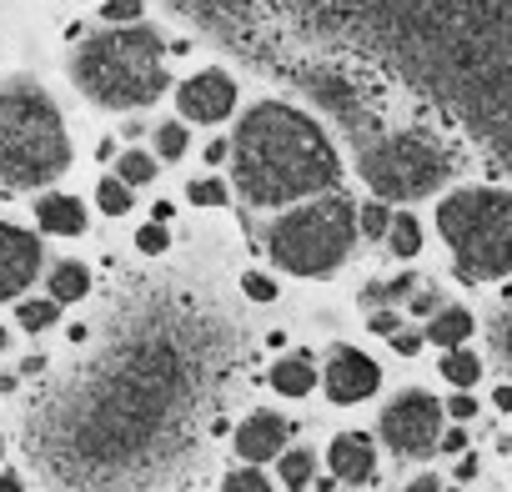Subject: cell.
Returning <instances> with one entry per match:
<instances>
[{
  "label": "cell",
  "mask_w": 512,
  "mask_h": 492,
  "mask_svg": "<svg viewBox=\"0 0 512 492\" xmlns=\"http://www.w3.org/2000/svg\"><path fill=\"white\" fill-rule=\"evenodd\" d=\"M437 447H442V452H462V447H467V432H462V427H452V432H442V437H437Z\"/></svg>",
  "instance_id": "cell-33"
},
{
  "label": "cell",
  "mask_w": 512,
  "mask_h": 492,
  "mask_svg": "<svg viewBox=\"0 0 512 492\" xmlns=\"http://www.w3.org/2000/svg\"><path fill=\"white\" fill-rule=\"evenodd\" d=\"M0 452H6V442H0Z\"/></svg>",
  "instance_id": "cell-42"
},
{
  "label": "cell",
  "mask_w": 512,
  "mask_h": 492,
  "mask_svg": "<svg viewBox=\"0 0 512 492\" xmlns=\"http://www.w3.org/2000/svg\"><path fill=\"white\" fill-rule=\"evenodd\" d=\"M101 16H106V26H136V16H141V0H106Z\"/></svg>",
  "instance_id": "cell-27"
},
{
  "label": "cell",
  "mask_w": 512,
  "mask_h": 492,
  "mask_svg": "<svg viewBox=\"0 0 512 492\" xmlns=\"http://www.w3.org/2000/svg\"><path fill=\"white\" fill-rule=\"evenodd\" d=\"M41 277V241L26 226L0 221V302H16Z\"/></svg>",
  "instance_id": "cell-9"
},
{
  "label": "cell",
  "mask_w": 512,
  "mask_h": 492,
  "mask_svg": "<svg viewBox=\"0 0 512 492\" xmlns=\"http://www.w3.org/2000/svg\"><path fill=\"white\" fill-rule=\"evenodd\" d=\"M387 226H392V211H387L382 201H367V206L357 211V231H362V236L382 241V236H387Z\"/></svg>",
  "instance_id": "cell-22"
},
{
  "label": "cell",
  "mask_w": 512,
  "mask_h": 492,
  "mask_svg": "<svg viewBox=\"0 0 512 492\" xmlns=\"http://www.w3.org/2000/svg\"><path fill=\"white\" fill-rule=\"evenodd\" d=\"M442 377H447L452 387H472V382L482 377V362H477L472 352L452 347V352H447V362H442Z\"/></svg>",
  "instance_id": "cell-19"
},
{
  "label": "cell",
  "mask_w": 512,
  "mask_h": 492,
  "mask_svg": "<svg viewBox=\"0 0 512 492\" xmlns=\"http://www.w3.org/2000/svg\"><path fill=\"white\" fill-rule=\"evenodd\" d=\"M186 196H191L196 206H226V196H231V191H226V181L206 176V181H191V186H186Z\"/></svg>",
  "instance_id": "cell-24"
},
{
  "label": "cell",
  "mask_w": 512,
  "mask_h": 492,
  "mask_svg": "<svg viewBox=\"0 0 512 492\" xmlns=\"http://www.w3.org/2000/svg\"><path fill=\"white\" fill-rule=\"evenodd\" d=\"M452 176V161L437 141H427L422 131H397L382 136L362 151V181L382 196V201H417L432 196L442 181Z\"/></svg>",
  "instance_id": "cell-6"
},
{
  "label": "cell",
  "mask_w": 512,
  "mask_h": 492,
  "mask_svg": "<svg viewBox=\"0 0 512 492\" xmlns=\"http://www.w3.org/2000/svg\"><path fill=\"white\" fill-rule=\"evenodd\" d=\"M352 241H357V206L347 196H317L272 221L267 252L292 277H327L347 262Z\"/></svg>",
  "instance_id": "cell-5"
},
{
  "label": "cell",
  "mask_w": 512,
  "mask_h": 492,
  "mask_svg": "<svg viewBox=\"0 0 512 492\" xmlns=\"http://www.w3.org/2000/svg\"><path fill=\"white\" fill-rule=\"evenodd\" d=\"M91 292V272L81 262H61L51 272V302H81Z\"/></svg>",
  "instance_id": "cell-16"
},
{
  "label": "cell",
  "mask_w": 512,
  "mask_h": 492,
  "mask_svg": "<svg viewBox=\"0 0 512 492\" xmlns=\"http://www.w3.org/2000/svg\"><path fill=\"white\" fill-rule=\"evenodd\" d=\"M0 492H21V477H16V472H6V477H0Z\"/></svg>",
  "instance_id": "cell-40"
},
{
  "label": "cell",
  "mask_w": 512,
  "mask_h": 492,
  "mask_svg": "<svg viewBox=\"0 0 512 492\" xmlns=\"http://www.w3.org/2000/svg\"><path fill=\"white\" fill-rule=\"evenodd\" d=\"M26 332H46L56 322V302H21V317H16Z\"/></svg>",
  "instance_id": "cell-25"
},
{
  "label": "cell",
  "mask_w": 512,
  "mask_h": 492,
  "mask_svg": "<svg viewBox=\"0 0 512 492\" xmlns=\"http://www.w3.org/2000/svg\"><path fill=\"white\" fill-rule=\"evenodd\" d=\"M392 347H397L402 357H412V352L422 347V337H417V332H392Z\"/></svg>",
  "instance_id": "cell-32"
},
{
  "label": "cell",
  "mask_w": 512,
  "mask_h": 492,
  "mask_svg": "<svg viewBox=\"0 0 512 492\" xmlns=\"http://www.w3.org/2000/svg\"><path fill=\"white\" fill-rule=\"evenodd\" d=\"M492 402H497L502 412H512V387H497V397H492Z\"/></svg>",
  "instance_id": "cell-39"
},
{
  "label": "cell",
  "mask_w": 512,
  "mask_h": 492,
  "mask_svg": "<svg viewBox=\"0 0 512 492\" xmlns=\"http://www.w3.org/2000/svg\"><path fill=\"white\" fill-rule=\"evenodd\" d=\"M136 246H141L146 257H161L166 246H171V236H166V226H161V221H151V226H141V231H136Z\"/></svg>",
  "instance_id": "cell-28"
},
{
  "label": "cell",
  "mask_w": 512,
  "mask_h": 492,
  "mask_svg": "<svg viewBox=\"0 0 512 492\" xmlns=\"http://www.w3.org/2000/svg\"><path fill=\"white\" fill-rule=\"evenodd\" d=\"M66 166H71V136L51 91L31 76L6 81L0 86V186L36 191L66 176Z\"/></svg>",
  "instance_id": "cell-3"
},
{
  "label": "cell",
  "mask_w": 512,
  "mask_h": 492,
  "mask_svg": "<svg viewBox=\"0 0 512 492\" xmlns=\"http://www.w3.org/2000/svg\"><path fill=\"white\" fill-rule=\"evenodd\" d=\"M176 106H181L186 121L216 126V121H226L236 111V81L226 71H196V76H186L176 86Z\"/></svg>",
  "instance_id": "cell-8"
},
{
  "label": "cell",
  "mask_w": 512,
  "mask_h": 492,
  "mask_svg": "<svg viewBox=\"0 0 512 492\" xmlns=\"http://www.w3.org/2000/svg\"><path fill=\"white\" fill-rule=\"evenodd\" d=\"M226 156H231L241 201L267 206V211L307 201V196H327L342 176V161H337V146L327 141V131L287 101L251 106L236 121Z\"/></svg>",
  "instance_id": "cell-1"
},
{
  "label": "cell",
  "mask_w": 512,
  "mask_h": 492,
  "mask_svg": "<svg viewBox=\"0 0 512 492\" xmlns=\"http://www.w3.org/2000/svg\"><path fill=\"white\" fill-rule=\"evenodd\" d=\"M492 342H497V352H502V362L512 367V317H507V322L497 327V337H492Z\"/></svg>",
  "instance_id": "cell-31"
},
{
  "label": "cell",
  "mask_w": 512,
  "mask_h": 492,
  "mask_svg": "<svg viewBox=\"0 0 512 492\" xmlns=\"http://www.w3.org/2000/svg\"><path fill=\"white\" fill-rule=\"evenodd\" d=\"M447 412H452V417H457V422H467V417H472V412H477V402H472V397H467V392H457V397H452V402H447Z\"/></svg>",
  "instance_id": "cell-30"
},
{
  "label": "cell",
  "mask_w": 512,
  "mask_h": 492,
  "mask_svg": "<svg viewBox=\"0 0 512 492\" xmlns=\"http://www.w3.org/2000/svg\"><path fill=\"white\" fill-rule=\"evenodd\" d=\"M377 387H382V372H377V362L367 352H357V347H337L332 352V362H327V397L337 407L367 402Z\"/></svg>",
  "instance_id": "cell-10"
},
{
  "label": "cell",
  "mask_w": 512,
  "mask_h": 492,
  "mask_svg": "<svg viewBox=\"0 0 512 492\" xmlns=\"http://www.w3.org/2000/svg\"><path fill=\"white\" fill-rule=\"evenodd\" d=\"M0 347H6V327H0Z\"/></svg>",
  "instance_id": "cell-41"
},
{
  "label": "cell",
  "mask_w": 512,
  "mask_h": 492,
  "mask_svg": "<svg viewBox=\"0 0 512 492\" xmlns=\"http://www.w3.org/2000/svg\"><path fill=\"white\" fill-rule=\"evenodd\" d=\"M437 231L452 246L457 277L492 282L512 272V196L467 186L437 206Z\"/></svg>",
  "instance_id": "cell-4"
},
{
  "label": "cell",
  "mask_w": 512,
  "mask_h": 492,
  "mask_svg": "<svg viewBox=\"0 0 512 492\" xmlns=\"http://www.w3.org/2000/svg\"><path fill=\"white\" fill-rule=\"evenodd\" d=\"M367 327H372V332H382V337H392V332H397V312H377Z\"/></svg>",
  "instance_id": "cell-34"
},
{
  "label": "cell",
  "mask_w": 512,
  "mask_h": 492,
  "mask_svg": "<svg viewBox=\"0 0 512 492\" xmlns=\"http://www.w3.org/2000/svg\"><path fill=\"white\" fill-rule=\"evenodd\" d=\"M312 477H317V457H312V452H282V482H287L292 492L312 487Z\"/></svg>",
  "instance_id": "cell-20"
},
{
  "label": "cell",
  "mask_w": 512,
  "mask_h": 492,
  "mask_svg": "<svg viewBox=\"0 0 512 492\" xmlns=\"http://www.w3.org/2000/svg\"><path fill=\"white\" fill-rule=\"evenodd\" d=\"M437 437H442V402L427 392H402L382 412V442L397 457H427L437 452Z\"/></svg>",
  "instance_id": "cell-7"
},
{
  "label": "cell",
  "mask_w": 512,
  "mask_h": 492,
  "mask_svg": "<svg viewBox=\"0 0 512 492\" xmlns=\"http://www.w3.org/2000/svg\"><path fill=\"white\" fill-rule=\"evenodd\" d=\"M151 221H161V226H166V221H171V201H156V211H151Z\"/></svg>",
  "instance_id": "cell-38"
},
{
  "label": "cell",
  "mask_w": 512,
  "mask_h": 492,
  "mask_svg": "<svg viewBox=\"0 0 512 492\" xmlns=\"http://www.w3.org/2000/svg\"><path fill=\"white\" fill-rule=\"evenodd\" d=\"M116 181H126V186H146V181H156V156H146V151H126V156L116 161Z\"/></svg>",
  "instance_id": "cell-18"
},
{
  "label": "cell",
  "mask_w": 512,
  "mask_h": 492,
  "mask_svg": "<svg viewBox=\"0 0 512 492\" xmlns=\"http://www.w3.org/2000/svg\"><path fill=\"white\" fill-rule=\"evenodd\" d=\"M181 151H186V126H181V121L156 126V156H161V161H176Z\"/></svg>",
  "instance_id": "cell-23"
},
{
  "label": "cell",
  "mask_w": 512,
  "mask_h": 492,
  "mask_svg": "<svg viewBox=\"0 0 512 492\" xmlns=\"http://www.w3.org/2000/svg\"><path fill=\"white\" fill-rule=\"evenodd\" d=\"M387 246L397 257H417L422 252V226H417V216H392V226H387Z\"/></svg>",
  "instance_id": "cell-17"
},
{
  "label": "cell",
  "mask_w": 512,
  "mask_h": 492,
  "mask_svg": "<svg viewBox=\"0 0 512 492\" xmlns=\"http://www.w3.org/2000/svg\"><path fill=\"white\" fill-rule=\"evenodd\" d=\"M166 41L151 26H106L81 41L71 56L76 91L101 111H141L156 106L171 86L166 76Z\"/></svg>",
  "instance_id": "cell-2"
},
{
  "label": "cell",
  "mask_w": 512,
  "mask_h": 492,
  "mask_svg": "<svg viewBox=\"0 0 512 492\" xmlns=\"http://www.w3.org/2000/svg\"><path fill=\"white\" fill-rule=\"evenodd\" d=\"M312 382H317V367H312V357H282L277 367H272V387L277 392H287V397H307L312 392Z\"/></svg>",
  "instance_id": "cell-14"
},
{
  "label": "cell",
  "mask_w": 512,
  "mask_h": 492,
  "mask_svg": "<svg viewBox=\"0 0 512 492\" xmlns=\"http://www.w3.org/2000/svg\"><path fill=\"white\" fill-rule=\"evenodd\" d=\"M407 492H442V487H437V477H417V482H407Z\"/></svg>",
  "instance_id": "cell-37"
},
{
  "label": "cell",
  "mask_w": 512,
  "mask_h": 492,
  "mask_svg": "<svg viewBox=\"0 0 512 492\" xmlns=\"http://www.w3.org/2000/svg\"><path fill=\"white\" fill-rule=\"evenodd\" d=\"M226 492H277V487L256 472V467H236V472L226 477Z\"/></svg>",
  "instance_id": "cell-26"
},
{
  "label": "cell",
  "mask_w": 512,
  "mask_h": 492,
  "mask_svg": "<svg viewBox=\"0 0 512 492\" xmlns=\"http://www.w3.org/2000/svg\"><path fill=\"white\" fill-rule=\"evenodd\" d=\"M241 292H246L251 302H272V297H277V282L262 277V272H246V277H241Z\"/></svg>",
  "instance_id": "cell-29"
},
{
  "label": "cell",
  "mask_w": 512,
  "mask_h": 492,
  "mask_svg": "<svg viewBox=\"0 0 512 492\" xmlns=\"http://www.w3.org/2000/svg\"><path fill=\"white\" fill-rule=\"evenodd\" d=\"M412 312H422V317L437 312V297H432V292H417V297H412Z\"/></svg>",
  "instance_id": "cell-35"
},
{
  "label": "cell",
  "mask_w": 512,
  "mask_h": 492,
  "mask_svg": "<svg viewBox=\"0 0 512 492\" xmlns=\"http://www.w3.org/2000/svg\"><path fill=\"white\" fill-rule=\"evenodd\" d=\"M36 221L51 236H81L86 231V206L76 196H41L36 201Z\"/></svg>",
  "instance_id": "cell-13"
},
{
  "label": "cell",
  "mask_w": 512,
  "mask_h": 492,
  "mask_svg": "<svg viewBox=\"0 0 512 492\" xmlns=\"http://www.w3.org/2000/svg\"><path fill=\"white\" fill-rule=\"evenodd\" d=\"M282 442H287V422H282L277 412H256V417H246V422L236 427V457H246V462L277 457Z\"/></svg>",
  "instance_id": "cell-11"
},
{
  "label": "cell",
  "mask_w": 512,
  "mask_h": 492,
  "mask_svg": "<svg viewBox=\"0 0 512 492\" xmlns=\"http://www.w3.org/2000/svg\"><path fill=\"white\" fill-rule=\"evenodd\" d=\"M206 161L221 166V161H226V141H211V146H206Z\"/></svg>",
  "instance_id": "cell-36"
},
{
  "label": "cell",
  "mask_w": 512,
  "mask_h": 492,
  "mask_svg": "<svg viewBox=\"0 0 512 492\" xmlns=\"http://www.w3.org/2000/svg\"><path fill=\"white\" fill-rule=\"evenodd\" d=\"M96 201H101V211H106V216H126V211H131V186H126V181H116V176H106V181H101V191H96Z\"/></svg>",
  "instance_id": "cell-21"
},
{
  "label": "cell",
  "mask_w": 512,
  "mask_h": 492,
  "mask_svg": "<svg viewBox=\"0 0 512 492\" xmlns=\"http://www.w3.org/2000/svg\"><path fill=\"white\" fill-rule=\"evenodd\" d=\"M327 462H332V472H337L342 482H367L372 467H377V447H372V437H362V432H342V437L327 447Z\"/></svg>",
  "instance_id": "cell-12"
},
{
  "label": "cell",
  "mask_w": 512,
  "mask_h": 492,
  "mask_svg": "<svg viewBox=\"0 0 512 492\" xmlns=\"http://www.w3.org/2000/svg\"><path fill=\"white\" fill-rule=\"evenodd\" d=\"M427 337H432L437 347H447V352H452V347H462V342L472 337V312H467V307H442V312H437V322L427 327Z\"/></svg>",
  "instance_id": "cell-15"
}]
</instances>
